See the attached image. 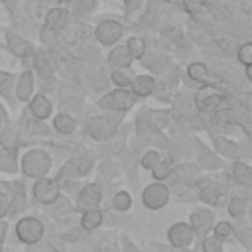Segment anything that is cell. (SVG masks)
I'll return each mask as SVG.
<instances>
[{
	"label": "cell",
	"mask_w": 252,
	"mask_h": 252,
	"mask_svg": "<svg viewBox=\"0 0 252 252\" xmlns=\"http://www.w3.org/2000/svg\"><path fill=\"white\" fill-rule=\"evenodd\" d=\"M213 226V213L211 211H205V209H197L193 215H191V228L193 232L197 234H207Z\"/></svg>",
	"instance_id": "obj_12"
},
{
	"label": "cell",
	"mask_w": 252,
	"mask_h": 252,
	"mask_svg": "<svg viewBox=\"0 0 252 252\" xmlns=\"http://www.w3.org/2000/svg\"><path fill=\"white\" fill-rule=\"evenodd\" d=\"M122 244H124V252H138V248H136L130 240H126V238L122 240Z\"/></svg>",
	"instance_id": "obj_43"
},
{
	"label": "cell",
	"mask_w": 252,
	"mask_h": 252,
	"mask_svg": "<svg viewBox=\"0 0 252 252\" xmlns=\"http://www.w3.org/2000/svg\"><path fill=\"white\" fill-rule=\"evenodd\" d=\"M98 201H100V189L94 183H91V185L83 187V191L79 193L77 207L83 209V211H93V209H96Z\"/></svg>",
	"instance_id": "obj_10"
},
{
	"label": "cell",
	"mask_w": 252,
	"mask_h": 252,
	"mask_svg": "<svg viewBox=\"0 0 252 252\" xmlns=\"http://www.w3.org/2000/svg\"><path fill=\"white\" fill-rule=\"evenodd\" d=\"M238 61L244 63L246 67L252 63V43H244V45L238 49Z\"/></svg>",
	"instance_id": "obj_35"
},
{
	"label": "cell",
	"mask_w": 252,
	"mask_h": 252,
	"mask_svg": "<svg viewBox=\"0 0 252 252\" xmlns=\"http://www.w3.org/2000/svg\"><path fill=\"white\" fill-rule=\"evenodd\" d=\"M165 2H173V4H179L181 0H165Z\"/></svg>",
	"instance_id": "obj_45"
},
{
	"label": "cell",
	"mask_w": 252,
	"mask_h": 252,
	"mask_svg": "<svg viewBox=\"0 0 252 252\" xmlns=\"http://www.w3.org/2000/svg\"><path fill=\"white\" fill-rule=\"evenodd\" d=\"M12 87H14V77L8 73H0V94L10 96Z\"/></svg>",
	"instance_id": "obj_31"
},
{
	"label": "cell",
	"mask_w": 252,
	"mask_h": 252,
	"mask_svg": "<svg viewBox=\"0 0 252 252\" xmlns=\"http://www.w3.org/2000/svg\"><path fill=\"white\" fill-rule=\"evenodd\" d=\"M203 252H222V244L219 238L209 236L203 240Z\"/></svg>",
	"instance_id": "obj_34"
},
{
	"label": "cell",
	"mask_w": 252,
	"mask_h": 252,
	"mask_svg": "<svg viewBox=\"0 0 252 252\" xmlns=\"http://www.w3.org/2000/svg\"><path fill=\"white\" fill-rule=\"evenodd\" d=\"M0 252H2V246H0Z\"/></svg>",
	"instance_id": "obj_47"
},
{
	"label": "cell",
	"mask_w": 252,
	"mask_h": 252,
	"mask_svg": "<svg viewBox=\"0 0 252 252\" xmlns=\"http://www.w3.org/2000/svg\"><path fill=\"white\" fill-rule=\"evenodd\" d=\"M35 69L39 71V75L43 79H51V75H53V63H51V57L45 51H37L35 53Z\"/></svg>",
	"instance_id": "obj_18"
},
{
	"label": "cell",
	"mask_w": 252,
	"mask_h": 252,
	"mask_svg": "<svg viewBox=\"0 0 252 252\" xmlns=\"http://www.w3.org/2000/svg\"><path fill=\"white\" fill-rule=\"evenodd\" d=\"M199 156H201V161H203L207 167H215V165H217V159L213 158V154L207 152V150H203L201 146H199Z\"/></svg>",
	"instance_id": "obj_37"
},
{
	"label": "cell",
	"mask_w": 252,
	"mask_h": 252,
	"mask_svg": "<svg viewBox=\"0 0 252 252\" xmlns=\"http://www.w3.org/2000/svg\"><path fill=\"white\" fill-rule=\"evenodd\" d=\"M51 167V159L41 150H32L22 159V169L28 177H43Z\"/></svg>",
	"instance_id": "obj_1"
},
{
	"label": "cell",
	"mask_w": 252,
	"mask_h": 252,
	"mask_svg": "<svg viewBox=\"0 0 252 252\" xmlns=\"http://www.w3.org/2000/svg\"><path fill=\"white\" fill-rule=\"evenodd\" d=\"M187 75H189V79H193L197 83H203V81L209 79V71L203 63H191L189 69H187Z\"/></svg>",
	"instance_id": "obj_25"
},
{
	"label": "cell",
	"mask_w": 252,
	"mask_h": 252,
	"mask_svg": "<svg viewBox=\"0 0 252 252\" xmlns=\"http://www.w3.org/2000/svg\"><path fill=\"white\" fill-rule=\"evenodd\" d=\"M32 91H33V77L32 73H24L16 85V94L20 100H28L32 96Z\"/></svg>",
	"instance_id": "obj_19"
},
{
	"label": "cell",
	"mask_w": 252,
	"mask_h": 252,
	"mask_svg": "<svg viewBox=\"0 0 252 252\" xmlns=\"http://www.w3.org/2000/svg\"><path fill=\"white\" fill-rule=\"evenodd\" d=\"M87 128H89V134H91L94 140H108V138H112L114 132H116L114 124H112L108 118H104V116H94V118H91Z\"/></svg>",
	"instance_id": "obj_7"
},
{
	"label": "cell",
	"mask_w": 252,
	"mask_h": 252,
	"mask_svg": "<svg viewBox=\"0 0 252 252\" xmlns=\"http://www.w3.org/2000/svg\"><path fill=\"white\" fill-rule=\"evenodd\" d=\"M6 122H8V114H6V110H4V106L0 104V132L6 128Z\"/></svg>",
	"instance_id": "obj_41"
},
{
	"label": "cell",
	"mask_w": 252,
	"mask_h": 252,
	"mask_svg": "<svg viewBox=\"0 0 252 252\" xmlns=\"http://www.w3.org/2000/svg\"><path fill=\"white\" fill-rule=\"evenodd\" d=\"M169 173H171V179H173L175 183H189V181H193V179L197 177L199 167H197V165H191V163H185V165L175 167V169L169 171Z\"/></svg>",
	"instance_id": "obj_16"
},
{
	"label": "cell",
	"mask_w": 252,
	"mask_h": 252,
	"mask_svg": "<svg viewBox=\"0 0 252 252\" xmlns=\"http://www.w3.org/2000/svg\"><path fill=\"white\" fill-rule=\"evenodd\" d=\"M30 110H32V114H33L35 118L43 120V118H47V116L51 114V102L47 100V96H43V94H35V96L32 98Z\"/></svg>",
	"instance_id": "obj_15"
},
{
	"label": "cell",
	"mask_w": 252,
	"mask_h": 252,
	"mask_svg": "<svg viewBox=\"0 0 252 252\" xmlns=\"http://www.w3.org/2000/svg\"><path fill=\"white\" fill-rule=\"evenodd\" d=\"M167 199H169V191L163 185L154 183V185L146 187V191H144V205L148 209H161L167 203Z\"/></svg>",
	"instance_id": "obj_8"
},
{
	"label": "cell",
	"mask_w": 252,
	"mask_h": 252,
	"mask_svg": "<svg viewBox=\"0 0 252 252\" xmlns=\"http://www.w3.org/2000/svg\"><path fill=\"white\" fill-rule=\"evenodd\" d=\"M55 128L59 130V132H63V134H71L73 130H75V120L69 116V114H59V116H55Z\"/></svg>",
	"instance_id": "obj_27"
},
{
	"label": "cell",
	"mask_w": 252,
	"mask_h": 252,
	"mask_svg": "<svg viewBox=\"0 0 252 252\" xmlns=\"http://www.w3.org/2000/svg\"><path fill=\"white\" fill-rule=\"evenodd\" d=\"M126 49H128L130 57H142L144 51H146V43L140 37H130L128 43H126Z\"/></svg>",
	"instance_id": "obj_28"
},
{
	"label": "cell",
	"mask_w": 252,
	"mask_h": 252,
	"mask_svg": "<svg viewBox=\"0 0 252 252\" xmlns=\"http://www.w3.org/2000/svg\"><path fill=\"white\" fill-rule=\"evenodd\" d=\"M126 2H132V0H126Z\"/></svg>",
	"instance_id": "obj_48"
},
{
	"label": "cell",
	"mask_w": 252,
	"mask_h": 252,
	"mask_svg": "<svg viewBox=\"0 0 252 252\" xmlns=\"http://www.w3.org/2000/svg\"><path fill=\"white\" fill-rule=\"evenodd\" d=\"M0 142L4 144V148H8V150H16V132H14V130L0 132Z\"/></svg>",
	"instance_id": "obj_36"
},
{
	"label": "cell",
	"mask_w": 252,
	"mask_h": 252,
	"mask_svg": "<svg viewBox=\"0 0 252 252\" xmlns=\"http://www.w3.org/2000/svg\"><path fill=\"white\" fill-rule=\"evenodd\" d=\"M232 232H234V228H232L230 222H219V224L215 226V238H219V240L232 238Z\"/></svg>",
	"instance_id": "obj_30"
},
{
	"label": "cell",
	"mask_w": 252,
	"mask_h": 252,
	"mask_svg": "<svg viewBox=\"0 0 252 252\" xmlns=\"http://www.w3.org/2000/svg\"><path fill=\"white\" fill-rule=\"evenodd\" d=\"M16 169V158H14V150H0V171H14Z\"/></svg>",
	"instance_id": "obj_26"
},
{
	"label": "cell",
	"mask_w": 252,
	"mask_h": 252,
	"mask_svg": "<svg viewBox=\"0 0 252 252\" xmlns=\"http://www.w3.org/2000/svg\"><path fill=\"white\" fill-rule=\"evenodd\" d=\"M67 24V10L63 8H53L47 12L45 16V26L49 30H63V26Z\"/></svg>",
	"instance_id": "obj_17"
},
{
	"label": "cell",
	"mask_w": 252,
	"mask_h": 252,
	"mask_svg": "<svg viewBox=\"0 0 252 252\" xmlns=\"http://www.w3.org/2000/svg\"><path fill=\"white\" fill-rule=\"evenodd\" d=\"M199 197L209 205H219L222 201L224 193L219 183H215L211 179H203V181H199Z\"/></svg>",
	"instance_id": "obj_9"
},
{
	"label": "cell",
	"mask_w": 252,
	"mask_h": 252,
	"mask_svg": "<svg viewBox=\"0 0 252 252\" xmlns=\"http://www.w3.org/2000/svg\"><path fill=\"white\" fill-rule=\"evenodd\" d=\"M232 177H234V181H236L238 185L248 187V185L252 183V169H250L246 163L236 161L234 167H232Z\"/></svg>",
	"instance_id": "obj_20"
},
{
	"label": "cell",
	"mask_w": 252,
	"mask_h": 252,
	"mask_svg": "<svg viewBox=\"0 0 252 252\" xmlns=\"http://www.w3.org/2000/svg\"><path fill=\"white\" fill-rule=\"evenodd\" d=\"M185 8L189 10V14L197 20V22H213V18H211V10L207 8V4L205 2H201V0H185Z\"/></svg>",
	"instance_id": "obj_14"
},
{
	"label": "cell",
	"mask_w": 252,
	"mask_h": 252,
	"mask_svg": "<svg viewBox=\"0 0 252 252\" xmlns=\"http://www.w3.org/2000/svg\"><path fill=\"white\" fill-rule=\"evenodd\" d=\"M134 98H136L134 93H130V91H126V89H118V91L108 93V94L100 100V106L122 112V110H128V108L134 104Z\"/></svg>",
	"instance_id": "obj_3"
},
{
	"label": "cell",
	"mask_w": 252,
	"mask_h": 252,
	"mask_svg": "<svg viewBox=\"0 0 252 252\" xmlns=\"http://www.w3.org/2000/svg\"><path fill=\"white\" fill-rule=\"evenodd\" d=\"M169 171H171V169H169V165H167V163H163V161H159V163L154 167V177H156V179H163V177H167V175H169Z\"/></svg>",
	"instance_id": "obj_38"
},
{
	"label": "cell",
	"mask_w": 252,
	"mask_h": 252,
	"mask_svg": "<svg viewBox=\"0 0 252 252\" xmlns=\"http://www.w3.org/2000/svg\"><path fill=\"white\" fill-rule=\"evenodd\" d=\"M222 100V94L213 91V89H205V91H199L197 96H195V104L199 110L203 112H209V110H215Z\"/></svg>",
	"instance_id": "obj_11"
},
{
	"label": "cell",
	"mask_w": 252,
	"mask_h": 252,
	"mask_svg": "<svg viewBox=\"0 0 252 252\" xmlns=\"http://www.w3.org/2000/svg\"><path fill=\"white\" fill-rule=\"evenodd\" d=\"M201 2H215V0H201Z\"/></svg>",
	"instance_id": "obj_46"
},
{
	"label": "cell",
	"mask_w": 252,
	"mask_h": 252,
	"mask_svg": "<svg viewBox=\"0 0 252 252\" xmlns=\"http://www.w3.org/2000/svg\"><path fill=\"white\" fill-rule=\"evenodd\" d=\"M130 59H132V57H130L126 45H124V47H114V49L110 51V55H108V61H110L112 67H128V65H130Z\"/></svg>",
	"instance_id": "obj_21"
},
{
	"label": "cell",
	"mask_w": 252,
	"mask_h": 252,
	"mask_svg": "<svg viewBox=\"0 0 252 252\" xmlns=\"http://www.w3.org/2000/svg\"><path fill=\"white\" fill-rule=\"evenodd\" d=\"M6 211H8V199H6V195L0 193V217L6 215Z\"/></svg>",
	"instance_id": "obj_42"
},
{
	"label": "cell",
	"mask_w": 252,
	"mask_h": 252,
	"mask_svg": "<svg viewBox=\"0 0 252 252\" xmlns=\"http://www.w3.org/2000/svg\"><path fill=\"white\" fill-rule=\"evenodd\" d=\"M154 91V79L148 77V75H142V77H136L134 79V94H140V96H146Z\"/></svg>",
	"instance_id": "obj_23"
},
{
	"label": "cell",
	"mask_w": 252,
	"mask_h": 252,
	"mask_svg": "<svg viewBox=\"0 0 252 252\" xmlns=\"http://www.w3.org/2000/svg\"><path fill=\"white\" fill-rule=\"evenodd\" d=\"M228 211H230V215H232V217H236V219H242V217H244V213H246V203H244V199H240V197H234V199H230Z\"/></svg>",
	"instance_id": "obj_29"
},
{
	"label": "cell",
	"mask_w": 252,
	"mask_h": 252,
	"mask_svg": "<svg viewBox=\"0 0 252 252\" xmlns=\"http://www.w3.org/2000/svg\"><path fill=\"white\" fill-rule=\"evenodd\" d=\"M150 118L154 120V124H156L158 128H161V126H165V122L169 120V114H167V112H154V114H150Z\"/></svg>",
	"instance_id": "obj_40"
},
{
	"label": "cell",
	"mask_w": 252,
	"mask_h": 252,
	"mask_svg": "<svg viewBox=\"0 0 252 252\" xmlns=\"http://www.w3.org/2000/svg\"><path fill=\"white\" fill-rule=\"evenodd\" d=\"M167 234H169V242H171L173 246H177V248H187V246H191L193 236H195L193 228H191L187 222H175V224L169 228Z\"/></svg>",
	"instance_id": "obj_6"
},
{
	"label": "cell",
	"mask_w": 252,
	"mask_h": 252,
	"mask_svg": "<svg viewBox=\"0 0 252 252\" xmlns=\"http://www.w3.org/2000/svg\"><path fill=\"white\" fill-rule=\"evenodd\" d=\"M213 142H215V148H217L222 156H226V158H234V159L238 158V148H236V144H232L230 140L215 136V138H213Z\"/></svg>",
	"instance_id": "obj_22"
},
{
	"label": "cell",
	"mask_w": 252,
	"mask_h": 252,
	"mask_svg": "<svg viewBox=\"0 0 252 252\" xmlns=\"http://www.w3.org/2000/svg\"><path fill=\"white\" fill-rule=\"evenodd\" d=\"M100 220H102V215L96 209H93V211H85V215L81 219V224H83V228L93 230V228H96L100 224Z\"/></svg>",
	"instance_id": "obj_24"
},
{
	"label": "cell",
	"mask_w": 252,
	"mask_h": 252,
	"mask_svg": "<svg viewBox=\"0 0 252 252\" xmlns=\"http://www.w3.org/2000/svg\"><path fill=\"white\" fill-rule=\"evenodd\" d=\"M33 197H35L39 203L49 205V203H53V201L59 199V187H57L55 181L41 177V179L33 185Z\"/></svg>",
	"instance_id": "obj_4"
},
{
	"label": "cell",
	"mask_w": 252,
	"mask_h": 252,
	"mask_svg": "<svg viewBox=\"0 0 252 252\" xmlns=\"http://www.w3.org/2000/svg\"><path fill=\"white\" fill-rule=\"evenodd\" d=\"M94 35H96V39H98L100 43L110 45V43H114V41L122 35V26H120L118 22H114V20H104V22H100V24L96 26Z\"/></svg>",
	"instance_id": "obj_5"
},
{
	"label": "cell",
	"mask_w": 252,
	"mask_h": 252,
	"mask_svg": "<svg viewBox=\"0 0 252 252\" xmlns=\"http://www.w3.org/2000/svg\"><path fill=\"white\" fill-rule=\"evenodd\" d=\"M6 39H8V47H10V51L14 53V55H18V57H28V55H32V43L30 41H26V39H22L20 35H16L14 32H8L6 33Z\"/></svg>",
	"instance_id": "obj_13"
},
{
	"label": "cell",
	"mask_w": 252,
	"mask_h": 252,
	"mask_svg": "<svg viewBox=\"0 0 252 252\" xmlns=\"http://www.w3.org/2000/svg\"><path fill=\"white\" fill-rule=\"evenodd\" d=\"M130 205H132V199H130V195H128L126 191L116 193V197H114V207H116L118 211H126V209H130Z\"/></svg>",
	"instance_id": "obj_32"
},
{
	"label": "cell",
	"mask_w": 252,
	"mask_h": 252,
	"mask_svg": "<svg viewBox=\"0 0 252 252\" xmlns=\"http://www.w3.org/2000/svg\"><path fill=\"white\" fill-rule=\"evenodd\" d=\"M112 81H114L116 85H120V87H128L130 75H126V73H122V71H114V73H112Z\"/></svg>",
	"instance_id": "obj_39"
},
{
	"label": "cell",
	"mask_w": 252,
	"mask_h": 252,
	"mask_svg": "<svg viewBox=\"0 0 252 252\" xmlns=\"http://www.w3.org/2000/svg\"><path fill=\"white\" fill-rule=\"evenodd\" d=\"M4 228H6V224H4V222H0V236H2V232H4Z\"/></svg>",
	"instance_id": "obj_44"
},
{
	"label": "cell",
	"mask_w": 252,
	"mask_h": 252,
	"mask_svg": "<svg viewBox=\"0 0 252 252\" xmlns=\"http://www.w3.org/2000/svg\"><path fill=\"white\" fill-rule=\"evenodd\" d=\"M16 234L22 242H28V244H35L41 240L43 236V224L33 219V217H26L22 219L18 224H16Z\"/></svg>",
	"instance_id": "obj_2"
},
{
	"label": "cell",
	"mask_w": 252,
	"mask_h": 252,
	"mask_svg": "<svg viewBox=\"0 0 252 252\" xmlns=\"http://www.w3.org/2000/svg\"><path fill=\"white\" fill-rule=\"evenodd\" d=\"M159 161H161V158H159L158 152H148V154L142 158V167H146V169H154Z\"/></svg>",
	"instance_id": "obj_33"
}]
</instances>
